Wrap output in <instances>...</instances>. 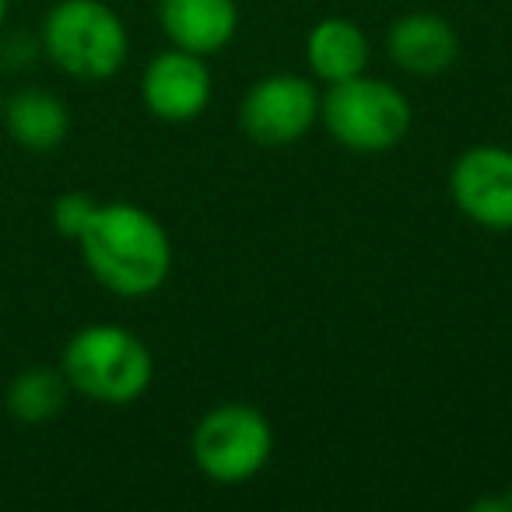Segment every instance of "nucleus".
I'll return each mask as SVG.
<instances>
[{
    "mask_svg": "<svg viewBox=\"0 0 512 512\" xmlns=\"http://www.w3.org/2000/svg\"><path fill=\"white\" fill-rule=\"evenodd\" d=\"M386 50L400 71L414 78H435L449 71L460 57V36L456 29L439 15H404L386 32Z\"/></svg>",
    "mask_w": 512,
    "mask_h": 512,
    "instance_id": "nucleus-9",
    "label": "nucleus"
},
{
    "mask_svg": "<svg viewBox=\"0 0 512 512\" xmlns=\"http://www.w3.org/2000/svg\"><path fill=\"white\" fill-rule=\"evenodd\" d=\"M85 267L120 299H148L172 271V242L162 221L130 200L99 204L78 235Z\"/></svg>",
    "mask_w": 512,
    "mask_h": 512,
    "instance_id": "nucleus-1",
    "label": "nucleus"
},
{
    "mask_svg": "<svg viewBox=\"0 0 512 512\" xmlns=\"http://www.w3.org/2000/svg\"><path fill=\"white\" fill-rule=\"evenodd\" d=\"M453 204L474 225L491 232L512 228V151L502 144H474L449 172Z\"/></svg>",
    "mask_w": 512,
    "mask_h": 512,
    "instance_id": "nucleus-7",
    "label": "nucleus"
},
{
    "mask_svg": "<svg viewBox=\"0 0 512 512\" xmlns=\"http://www.w3.org/2000/svg\"><path fill=\"white\" fill-rule=\"evenodd\" d=\"M67 397H71V383L64 372L50 365H29L8 383L4 407L22 425H46L64 411Z\"/></svg>",
    "mask_w": 512,
    "mask_h": 512,
    "instance_id": "nucleus-13",
    "label": "nucleus"
},
{
    "mask_svg": "<svg viewBox=\"0 0 512 512\" xmlns=\"http://www.w3.org/2000/svg\"><path fill=\"white\" fill-rule=\"evenodd\" d=\"M0 120L8 127L11 141L18 148L32 151V155H50L71 134V109L64 106V99H57L46 88L15 92L0 109Z\"/></svg>",
    "mask_w": 512,
    "mask_h": 512,
    "instance_id": "nucleus-11",
    "label": "nucleus"
},
{
    "mask_svg": "<svg viewBox=\"0 0 512 512\" xmlns=\"http://www.w3.org/2000/svg\"><path fill=\"white\" fill-rule=\"evenodd\" d=\"M0 109H4V95H0Z\"/></svg>",
    "mask_w": 512,
    "mask_h": 512,
    "instance_id": "nucleus-16",
    "label": "nucleus"
},
{
    "mask_svg": "<svg viewBox=\"0 0 512 512\" xmlns=\"http://www.w3.org/2000/svg\"><path fill=\"white\" fill-rule=\"evenodd\" d=\"M320 120L341 148L355 155H383L411 130V102L383 78H348L320 99Z\"/></svg>",
    "mask_w": 512,
    "mask_h": 512,
    "instance_id": "nucleus-4",
    "label": "nucleus"
},
{
    "mask_svg": "<svg viewBox=\"0 0 512 512\" xmlns=\"http://www.w3.org/2000/svg\"><path fill=\"white\" fill-rule=\"evenodd\" d=\"M242 130L260 148H288L320 120V92L299 74H271L249 85L239 109Z\"/></svg>",
    "mask_w": 512,
    "mask_h": 512,
    "instance_id": "nucleus-6",
    "label": "nucleus"
},
{
    "mask_svg": "<svg viewBox=\"0 0 512 512\" xmlns=\"http://www.w3.org/2000/svg\"><path fill=\"white\" fill-rule=\"evenodd\" d=\"M11 4H15V0H11Z\"/></svg>",
    "mask_w": 512,
    "mask_h": 512,
    "instance_id": "nucleus-17",
    "label": "nucleus"
},
{
    "mask_svg": "<svg viewBox=\"0 0 512 512\" xmlns=\"http://www.w3.org/2000/svg\"><path fill=\"white\" fill-rule=\"evenodd\" d=\"M60 372L71 383V393L106 407H127L151 386L155 358L134 330L92 323L67 341Z\"/></svg>",
    "mask_w": 512,
    "mask_h": 512,
    "instance_id": "nucleus-2",
    "label": "nucleus"
},
{
    "mask_svg": "<svg viewBox=\"0 0 512 512\" xmlns=\"http://www.w3.org/2000/svg\"><path fill=\"white\" fill-rule=\"evenodd\" d=\"M306 64L327 85L358 78L369 67V36L348 18H323L306 36Z\"/></svg>",
    "mask_w": 512,
    "mask_h": 512,
    "instance_id": "nucleus-12",
    "label": "nucleus"
},
{
    "mask_svg": "<svg viewBox=\"0 0 512 512\" xmlns=\"http://www.w3.org/2000/svg\"><path fill=\"white\" fill-rule=\"evenodd\" d=\"M95 207H99V200H95L92 193H81V190L60 193V197L53 200V228H57L64 239H78L88 221H92Z\"/></svg>",
    "mask_w": 512,
    "mask_h": 512,
    "instance_id": "nucleus-14",
    "label": "nucleus"
},
{
    "mask_svg": "<svg viewBox=\"0 0 512 512\" xmlns=\"http://www.w3.org/2000/svg\"><path fill=\"white\" fill-rule=\"evenodd\" d=\"M274 428L249 404H221L193 428V463L218 484H242L267 467Z\"/></svg>",
    "mask_w": 512,
    "mask_h": 512,
    "instance_id": "nucleus-5",
    "label": "nucleus"
},
{
    "mask_svg": "<svg viewBox=\"0 0 512 512\" xmlns=\"http://www.w3.org/2000/svg\"><path fill=\"white\" fill-rule=\"evenodd\" d=\"M8 8H11V0H0V29H4V22H8Z\"/></svg>",
    "mask_w": 512,
    "mask_h": 512,
    "instance_id": "nucleus-15",
    "label": "nucleus"
},
{
    "mask_svg": "<svg viewBox=\"0 0 512 512\" xmlns=\"http://www.w3.org/2000/svg\"><path fill=\"white\" fill-rule=\"evenodd\" d=\"M46 57L78 81H106L127 64L130 39L106 0H57L39 32Z\"/></svg>",
    "mask_w": 512,
    "mask_h": 512,
    "instance_id": "nucleus-3",
    "label": "nucleus"
},
{
    "mask_svg": "<svg viewBox=\"0 0 512 512\" xmlns=\"http://www.w3.org/2000/svg\"><path fill=\"white\" fill-rule=\"evenodd\" d=\"M141 99L151 116L165 123H190L211 102V71L204 57L186 50H165L144 67Z\"/></svg>",
    "mask_w": 512,
    "mask_h": 512,
    "instance_id": "nucleus-8",
    "label": "nucleus"
},
{
    "mask_svg": "<svg viewBox=\"0 0 512 512\" xmlns=\"http://www.w3.org/2000/svg\"><path fill=\"white\" fill-rule=\"evenodd\" d=\"M158 22L176 50L211 57L235 39L239 8L235 0H162Z\"/></svg>",
    "mask_w": 512,
    "mask_h": 512,
    "instance_id": "nucleus-10",
    "label": "nucleus"
}]
</instances>
